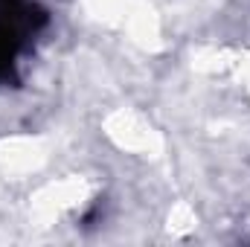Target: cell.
<instances>
[{
  "label": "cell",
  "mask_w": 250,
  "mask_h": 247,
  "mask_svg": "<svg viewBox=\"0 0 250 247\" xmlns=\"http://www.w3.org/2000/svg\"><path fill=\"white\" fill-rule=\"evenodd\" d=\"M21 41H23V32L15 23L0 18V82L15 79V59H18Z\"/></svg>",
  "instance_id": "cell-1"
}]
</instances>
